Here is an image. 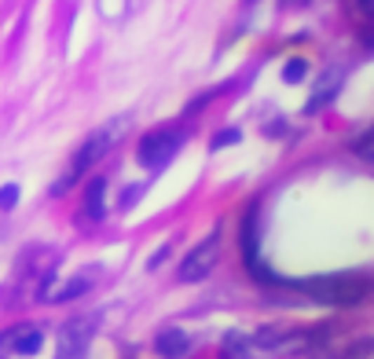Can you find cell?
<instances>
[{
    "label": "cell",
    "instance_id": "cell-1",
    "mask_svg": "<svg viewBox=\"0 0 374 359\" xmlns=\"http://www.w3.org/2000/svg\"><path fill=\"white\" fill-rule=\"evenodd\" d=\"M128 128H133V121H128V118H114V121H107V125L95 128L92 136H85V143H81V147H77V154L70 158V169L55 180L48 194H52V198H62V194H67L81 176H85L92 165H100V161L114 151V147H118V143L125 140Z\"/></svg>",
    "mask_w": 374,
    "mask_h": 359
},
{
    "label": "cell",
    "instance_id": "cell-2",
    "mask_svg": "<svg viewBox=\"0 0 374 359\" xmlns=\"http://www.w3.org/2000/svg\"><path fill=\"white\" fill-rule=\"evenodd\" d=\"M301 290L308 301L327 304V308H356L370 297V275H319V279H298L286 283Z\"/></svg>",
    "mask_w": 374,
    "mask_h": 359
},
{
    "label": "cell",
    "instance_id": "cell-3",
    "mask_svg": "<svg viewBox=\"0 0 374 359\" xmlns=\"http://www.w3.org/2000/svg\"><path fill=\"white\" fill-rule=\"evenodd\" d=\"M184 147V128L180 125H161V128H151L147 136H140V147H136V161L143 169H166L169 161L176 158V151Z\"/></svg>",
    "mask_w": 374,
    "mask_h": 359
},
{
    "label": "cell",
    "instance_id": "cell-4",
    "mask_svg": "<svg viewBox=\"0 0 374 359\" xmlns=\"http://www.w3.org/2000/svg\"><path fill=\"white\" fill-rule=\"evenodd\" d=\"M217 264H220V231H213L209 238H202L199 246H194V250L180 260V268H176V283H184V286L202 283V279H209V271H213Z\"/></svg>",
    "mask_w": 374,
    "mask_h": 359
},
{
    "label": "cell",
    "instance_id": "cell-5",
    "mask_svg": "<svg viewBox=\"0 0 374 359\" xmlns=\"http://www.w3.org/2000/svg\"><path fill=\"white\" fill-rule=\"evenodd\" d=\"M253 220H257V205L250 209V217L242 220V260H246V271H250V279L261 283V286H279V275L265 264L261 246L253 242Z\"/></svg>",
    "mask_w": 374,
    "mask_h": 359
},
{
    "label": "cell",
    "instance_id": "cell-6",
    "mask_svg": "<svg viewBox=\"0 0 374 359\" xmlns=\"http://www.w3.org/2000/svg\"><path fill=\"white\" fill-rule=\"evenodd\" d=\"M44 334L34 323H15L0 334V355H37Z\"/></svg>",
    "mask_w": 374,
    "mask_h": 359
},
{
    "label": "cell",
    "instance_id": "cell-7",
    "mask_svg": "<svg viewBox=\"0 0 374 359\" xmlns=\"http://www.w3.org/2000/svg\"><path fill=\"white\" fill-rule=\"evenodd\" d=\"M95 326H100V316H74L67 326H62V345H59V355H77V352H85V345L92 341V334H95Z\"/></svg>",
    "mask_w": 374,
    "mask_h": 359
},
{
    "label": "cell",
    "instance_id": "cell-8",
    "mask_svg": "<svg viewBox=\"0 0 374 359\" xmlns=\"http://www.w3.org/2000/svg\"><path fill=\"white\" fill-rule=\"evenodd\" d=\"M107 213V176H92L81 191V213L77 224H100Z\"/></svg>",
    "mask_w": 374,
    "mask_h": 359
},
{
    "label": "cell",
    "instance_id": "cell-9",
    "mask_svg": "<svg viewBox=\"0 0 374 359\" xmlns=\"http://www.w3.org/2000/svg\"><path fill=\"white\" fill-rule=\"evenodd\" d=\"M330 337V326H305V330H286L283 337V352L290 355H308V352H319Z\"/></svg>",
    "mask_w": 374,
    "mask_h": 359
},
{
    "label": "cell",
    "instance_id": "cell-10",
    "mask_svg": "<svg viewBox=\"0 0 374 359\" xmlns=\"http://www.w3.org/2000/svg\"><path fill=\"white\" fill-rule=\"evenodd\" d=\"M341 85H345V70H341V67H330L327 74L316 81V88H312V95H308V103H305V114H319V110L341 92Z\"/></svg>",
    "mask_w": 374,
    "mask_h": 359
},
{
    "label": "cell",
    "instance_id": "cell-11",
    "mask_svg": "<svg viewBox=\"0 0 374 359\" xmlns=\"http://www.w3.org/2000/svg\"><path fill=\"white\" fill-rule=\"evenodd\" d=\"M154 348L161 352V355H184L187 348H191V341H187V334H180V330H161L158 334V341H154Z\"/></svg>",
    "mask_w": 374,
    "mask_h": 359
},
{
    "label": "cell",
    "instance_id": "cell-12",
    "mask_svg": "<svg viewBox=\"0 0 374 359\" xmlns=\"http://www.w3.org/2000/svg\"><path fill=\"white\" fill-rule=\"evenodd\" d=\"M88 286H92V283H85V279H70L67 286H59V283H55V290L48 293V304H62V301H74V297H81V293H88Z\"/></svg>",
    "mask_w": 374,
    "mask_h": 359
},
{
    "label": "cell",
    "instance_id": "cell-13",
    "mask_svg": "<svg viewBox=\"0 0 374 359\" xmlns=\"http://www.w3.org/2000/svg\"><path fill=\"white\" fill-rule=\"evenodd\" d=\"M220 352L224 355H246V352H253V337L250 334H224V345H220Z\"/></svg>",
    "mask_w": 374,
    "mask_h": 359
},
{
    "label": "cell",
    "instance_id": "cell-14",
    "mask_svg": "<svg viewBox=\"0 0 374 359\" xmlns=\"http://www.w3.org/2000/svg\"><path fill=\"white\" fill-rule=\"evenodd\" d=\"M308 70H312V67H308V59L294 55V59L283 62V81H286V85H301V81L308 77Z\"/></svg>",
    "mask_w": 374,
    "mask_h": 359
},
{
    "label": "cell",
    "instance_id": "cell-15",
    "mask_svg": "<svg viewBox=\"0 0 374 359\" xmlns=\"http://www.w3.org/2000/svg\"><path fill=\"white\" fill-rule=\"evenodd\" d=\"M374 133H370V128H363V133H356V140L349 143V151L356 154V158H360V161H370L374 158Z\"/></svg>",
    "mask_w": 374,
    "mask_h": 359
},
{
    "label": "cell",
    "instance_id": "cell-16",
    "mask_svg": "<svg viewBox=\"0 0 374 359\" xmlns=\"http://www.w3.org/2000/svg\"><path fill=\"white\" fill-rule=\"evenodd\" d=\"M19 184H4V187H0V213H11V209L15 205H19Z\"/></svg>",
    "mask_w": 374,
    "mask_h": 359
},
{
    "label": "cell",
    "instance_id": "cell-17",
    "mask_svg": "<svg viewBox=\"0 0 374 359\" xmlns=\"http://www.w3.org/2000/svg\"><path fill=\"white\" fill-rule=\"evenodd\" d=\"M242 140L239 128H220V133L213 136V143H209V151H224V147H235Z\"/></svg>",
    "mask_w": 374,
    "mask_h": 359
},
{
    "label": "cell",
    "instance_id": "cell-18",
    "mask_svg": "<svg viewBox=\"0 0 374 359\" xmlns=\"http://www.w3.org/2000/svg\"><path fill=\"white\" fill-rule=\"evenodd\" d=\"M352 11H356V19H360V22H370V15H374V0H352Z\"/></svg>",
    "mask_w": 374,
    "mask_h": 359
},
{
    "label": "cell",
    "instance_id": "cell-19",
    "mask_svg": "<svg viewBox=\"0 0 374 359\" xmlns=\"http://www.w3.org/2000/svg\"><path fill=\"white\" fill-rule=\"evenodd\" d=\"M286 8H301V4H308V0H283Z\"/></svg>",
    "mask_w": 374,
    "mask_h": 359
}]
</instances>
